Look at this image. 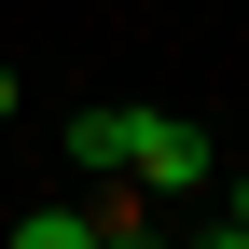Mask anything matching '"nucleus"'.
<instances>
[{"mask_svg": "<svg viewBox=\"0 0 249 249\" xmlns=\"http://www.w3.org/2000/svg\"><path fill=\"white\" fill-rule=\"evenodd\" d=\"M14 249H97V222H83V208H28Z\"/></svg>", "mask_w": 249, "mask_h": 249, "instance_id": "nucleus-2", "label": "nucleus"}, {"mask_svg": "<svg viewBox=\"0 0 249 249\" xmlns=\"http://www.w3.org/2000/svg\"><path fill=\"white\" fill-rule=\"evenodd\" d=\"M208 249H249V235H235V222H222V235H208Z\"/></svg>", "mask_w": 249, "mask_h": 249, "instance_id": "nucleus-4", "label": "nucleus"}, {"mask_svg": "<svg viewBox=\"0 0 249 249\" xmlns=\"http://www.w3.org/2000/svg\"><path fill=\"white\" fill-rule=\"evenodd\" d=\"M70 152L111 166V180H139V194H194L208 180V139L180 111H70Z\"/></svg>", "mask_w": 249, "mask_h": 249, "instance_id": "nucleus-1", "label": "nucleus"}, {"mask_svg": "<svg viewBox=\"0 0 249 249\" xmlns=\"http://www.w3.org/2000/svg\"><path fill=\"white\" fill-rule=\"evenodd\" d=\"M235 235H249V180H235Z\"/></svg>", "mask_w": 249, "mask_h": 249, "instance_id": "nucleus-3", "label": "nucleus"}, {"mask_svg": "<svg viewBox=\"0 0 249 249\" xmlns=\"http://www.w3.org/2000/svg\"><path fill=\"white\" fill-rule=\"evenodd\" d=\"M97 249H152V235H97Z\"/></svg>", "mask_w": 249, "mask_h": 249, "instance_id": "nucleus-5", "label": "nucleus"}, {"mask_svg": "<svg viewBox=\"0 0 249 249\" xmlns=\"http://www.w3.org/2000/svg\"><path fill=\"white\" fill-rule=\"evenodd\" d=\"M0 111H14V70H0Z\"/></svg>", "mask_w": 249, "mask_h": 249, "instance_id": "nucleus-6", "label": "nucleus"}]
</instances>
